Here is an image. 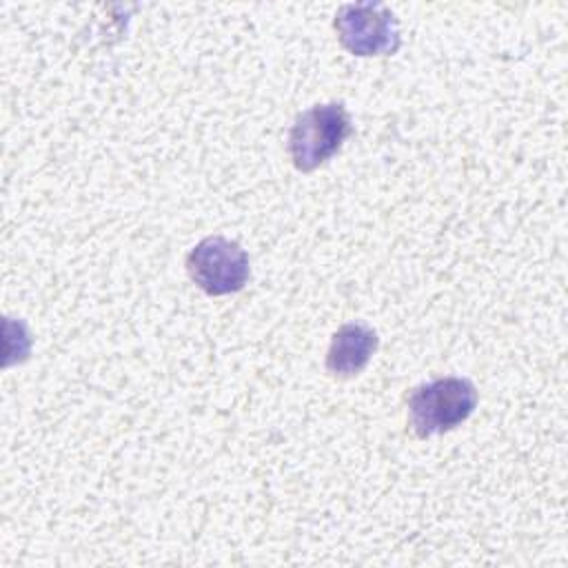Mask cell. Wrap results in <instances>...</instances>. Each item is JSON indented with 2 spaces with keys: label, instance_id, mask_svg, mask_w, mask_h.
I'll return each instance as SVG.
<instances>
[{
  "label": "cell",
  "instance_id": "5b68a950",
  "mask_svg": "<svg viewBox=\"0 0 568 568\" xmlns=\"http://www.w3.org/2000/svg\"><path fill=\"white\" fill-rule=\"evenodd\" d=\"M377 333L366 324L351 322L339 326L326 353V371L339 379L355 377L364 371V366L377 351Z\"/></svg>",
  "mask_w": 568,
  "mask_h": 568
},
{
  "label": "cell",
  "instance_id": "3957f363",
  "mask_svg": "<svg viewBox=\"0 0 568 568\" xmlns=\"http://www.w3.org/2000/svg\"><path fill=\"white\" fill-rule=\"evenodd\" d=\"M335 31L346 51L359 58L393 55L402 47L395 13L382 2H351L335 13Z\"/></svg>",
  "mask_w": 568,
  "mask_h": 568
},
{
  "label": "cell",
  "instance_id": "277c9868",
  "mask_svg": "<svg viewBox=\"0 0 568 568\" xmlns=\"http://www.w3.org/2000/svg\"><path fill=\"white\" fill-rule=\"evenodd\" d=\"M189 277L209 295H229L244 288L251 275L248 253L222 235L197 242L186 257Z\"/></svg>",
  "mask_w": 568,
  "mask_h": 568
},
{
  "label": "cell",
  "instance_id": "6da1fadb",
  "mask_svg": "<svg viewBox=\"0 0 568 568\" xmlns=\"http://www.w3.org/2000/svg\"><path fill=\"white\" fill-rule=\"evenodd\" d=\"M477 388L466 377H442L417 386L408 397V419L417 437L442 435L477 408Z\"/></svg>",
  "mask_w": 568,
  "mask_h": 568
},
{
  "label": "cell",
  "instance_id": "7a4b0ae2",
  "mask_svg": "<svg viewBox=\"0 0 568 568\" xmlns=\"http://www.w3.org/2000/svg\"><path fill=\"white\" fill-rule=\"evenodd\" d=\"M351 135V118L342 102L315 104L300 113L288 133L293 166L302 173L315 171L331 160Z\"/></svg>",
  "mask_w": 568,
  "mask_h": 568
}]
</instances>
